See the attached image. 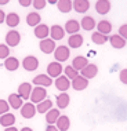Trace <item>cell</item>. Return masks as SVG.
Instances as JSON below:
<instances>
[{
  "instance_id": "6da1fadb",
  "label": "cell",
  "mask_w": 127,
  "mask_h": 131,
  "mask_svg": "<svg viewBox=\"0 0 127 131\" xmlns=\"http://www.w3.org/2000/svg\"><path fill=\"white\" fill-rule=\"evenodd\" d=\"M46 98H47V90H46L44 87H33V90H32V94H30V102L32 104H40V102H43Z\"/></svg>"
},
{
  "instance_id": "7a4b0ae2",
  "label": "cell",
  "mask_w": 127,
  "mask_h": 131,
  "mask_svg": "<svg viewBox=\"0 0 127 131\" xmlns=\"http://www.w3.org/2000/svg\"><path fill=\"white\" fill-rule=\"evenodd\" d=\"M52 54H54L55 62L62 63V62L68 61V58H69V55H70V50H69L68 46H58Z\"/></svg>"
},
{
  "instance_id": "3957f363",
  "label": "cell",
  "mask_w": 127,
  "mask_h": 131,
  "mask_svg": "<svg viewBox=\"0 0 127 131\" xmlns=\"http://www.w3.org/2000/svg\"><path fill=\"white\" fill-rule=\"evenodd\" d=\"M4 40H6V44L8 47H17L21 43V33L15 29H11L10 32H7Z\"/></svg>"
},
{
  "instance_id": "277c9868",
  "label": "cell",
  "mask_w": 127,
  "mask_h": 131,
  "mask_svg": "<svg viewBox=\"0 0 127 131\" xmlns=\"http://www.w3.org/2000/svg\"><path fill=\"white\" fill-rule=\"evenodd\" d=\"M21 65H22V68L25 70H28V72H33V70H36L39 68V59L35 55H28L22 59Z\"/></svg>"
},
{
  "instance_id": "5b68a950",
  "label": "cell",
  "mask_w": 127,
  "mask_h": 131,
  "mask_svg": "<svg viewBox=\"0 0 127 131\" xmlns=\"http://www.w3.org/2000/svg\"><path fill=\"white\" fill-rule=\"evenodd\" d=\"M19 112H21V116H22L24 119H32V117H35V115L37 113L36 111V105L35 104H32V102H25V104L22 105V108L19 109Z\"/></svg>"
},
{
  "instance_id": "8992f818",
  "label": "cell",
  "mask_w": 127,
  "mask_h": 131,
  "mask_svg": "<svg viewBox=\"0 0 127 131\" xmlns=\"http://www.w3.org/2000/svg\"><path fill=\"white\" fill-rule=\"evenodd\" d=\"M39 48H40V51L43 52V54H52V52L55 51V48H57V46H55L54 40H51L50 37H47V39H44V40H40Z\"/></svg>"
},
{
  "instance_id": "52a82bcc",
  "label": "cell",
  "mask_w": 127,
  "mask_h": 131,
  "mask_svg": "<svg viewBox=\"0 0 127 131\" xmlns=\"http://www.w3.org/2000/svg\"><path fill=\"white\" fill-rule=\"evenodd\" d=\"M54 83L52 79L48 75H37L33 77V80H32V84H35V86L37 87H50L51 84Z\"/></svg>"
},
{
  "instance_id": "ba28073f",
  "label": "cell",
  "mask_w": 127,
  "mask_h": 131,
  "mask_svg": "<svg viewBox=\"0 0 127 131\" xmlns=\"http://www.w3.org/2000/svg\"><path fill=\"white\" fill-rule=\"evenodd\" d=\"M70 87H72L73 90H76V91H83V90H86V88L89 87V80H87L86 77L79 75L70 81Z\"/></svg>"
},
{
  "instance_id": "9c48e42d",
  "label": "cell",
  "mask_w": 127,
  "mask_h": 131,
  "mask_svg": "<svg viewBox=\"0 0 127 131\" xmlns=\"http://www.w3.org/2000/svg\"><path fill=\"white\" fill-rule=\"evenodd\" d=\"M79 75H80V76H83V77H86L87 80L94 79V77L98 75V66L95 65V63H89V65H87L84 69L80 70Z\"/></svg>"
},
{
  "instance_id": "30bf717a",
  "label": "cell",
  "mask_w": 127,
  "mask_h": 131,
  "mask_svg": "<svg viewBox=\"0 0 127 131\" xmlns=\"http://www.w3.org/2000/svg\"><path fill=\"white\" fill-rule=\"evenodd\" d=\"M47 75L51 77H55V79H57V77H59L62 75V65L59 62H50L47 65Z\"/></svg>"
},
{
  "instance_id": "8fae6325",
  "label": "cell",
  "mask_w": 127,
  "mask_h": 131,
  "mask_svg": "<svg viewBox=\"0 0 127 131\" xmlns=\"http://www.w3.org/2000/svg\"><path fill=\"white\" fill-rule=\"evenodd\" d=\"M54 86H55V88H57L58 91H61V93H66V91L70 88V80L66 76H59V77L55 79Z\"/></svg>"
},
{
  "instance_id": "7c38bea8",
  "label": "cell",
  "mask_w": 127,
  "mask_h": 131,
  "mask_svg": "<svg viewBox=\"0 0 127 131\" xmlns=\"http://www.w3.org/2000/svg\"><path fill=\"white\" fill-rule=\"evenodd\" d=\"M7 102H8L10 108H11V109H15V111L21 109V108H22V105H24V100L18 95V93H11V94H10Z\"/></svg>"
},
{
  "instance_id": "4fadbf2b",
  "label": "cell",
  "mask_w": 127,
  "mask_h": 131,
  "mask_svg": "<svg viewBox=\"0 0 127 131\" xmlns=\"http://www.w3.org/2000/svg\"><path fill=\"white\" fill-rule=\"evenodd\" d=\"M33 33L39 40H44V39H47L50 36V28H48V25H46V24H40V25H37L33 29Z\"/></svg>"
},
{
  "instance_id": "5bb4252c",
  "label": "cell",
  "mask_w": 127,
  "mask_h": 131,
  "mask_svg": "<svg viewBox=\"0 0 127 131\" xmlns=\"http://www.w3.org/2000/svg\"><path fill=\"white\" fill-rule=\"evenodd\" d=\"M64 30H65V33H69V35H76L79 33L80 30V22L76 19H68L65 22V26H64Z\"/></svg>"
},
{
  "instance_id": "9a60e30c",
  "label": "cell",
  "mask_w": 127,
  "mask_h": 131,
  "mask_svg": "<svg viewBox=\"0 0 127 131\" xmlns=\"http://www.w3.org/2000/svg\"><path fill=\"white\" fill-rule=\"evenodd\" d=\"M32 90H33L32 83L24 81V83H21L19 87H18V95L22 98V100H29V98H30V94H32Z\"/></svg>"
},
{
  "instance_id": "2e32d148",
  "label": "cell",
  "mask_w": 127,
  "mask_h": 131,
  "mask_svg": "<svg viewBox=\"0 0 127 131\" xmlns=\"http://www.w3.org/2000/svg\"><path fill=\"white\" fill-rule=\"evenodd\" d=\"M64 36H65V30L61 25H52L50 28V39L54 41H59L62 40Z\"/></svg>"
},
{
  "instance_id": "e0dca14e",
  "label": "cell",
  "mask_w": 127,
  "mask_h": 131,
  "mask_svg": "<svg viewBox=\"0 0 127 131\" xmlns=\"http://www.w3.org/2000/svg\"><path fill=\"white\" fill-rule=\"evenodd\" d=\"M111 2L109 0H97L95 2V11L101 15H105L111 11Z\"/></svg>"
},
{
  "instance_id": "ac0fdd59",
  "label": "cell",
  "mask_w": 127,
  "mask_h": 131,
  "mask_svg": "<svg viewBox=\"0 0 127 131\" xmlns=\"http://www.w3.org/2000/svg\"><path fill=\"white\" fill-rule=\"evenodd\" d=\"M87 65H89V61H87V58H86V57H83V55L75 57L73 61H72V63H70V66H72L75 70H77V72H80L82 69H84Z\"/></svg>"
},
{
  "instance_id": "d6986e66",
  "label": "cell",
  "mask_w": 127,
  "mask_h": 131,
  "mask_svg": "<svg viewBox=\"0 0 127 131\" xmlns=\"http://www.w3.org/2000/svg\"><path fill=\"white\" fill-rule=\"evenodd\" d=\"M83 43H84V39L80 33L70 35L69 39H68V47L69 48H79L83 46Z\"/></svg>"
},
{
  "instance_id": "ffe728a7",
  "label": "cell",
  "mask_w": 127,
  "mask_h": 131,
  "mask_svg": "<svg viewBox=\"0 0 127 131\" xmlns=\"http://www.w3.org/2000/svg\"><path fill=\"white\" fill-rule=\"evenodd\" d=\"M3 65H4V68L8 70V72H15V70L21 66V62L18 61V58L10 55L8 58L4 59V63H3Z\"/></svg>"
},
{
  "instance_id": "44dd1931",
  "label": "cell",
  "mask_w": 127,
  "mask_h": 131,
  "mask_svg": "<svg viewBox=\"0 0 127 131\" xmlns=\"http://www.w3.org/2000/svg\"><path fill=\"white\" fill-rule=\"evenodd\" d=\"M73 10L79 14H84L86 11H89L90 8V2L89 0H73Z\"/></svg>"
},
{
  "instance_id": "7402d4cb",
  "label": "cell",
  "mask_w": 127,
  "mask_h": 131,
  "mask_svg": "<svg viewBox=\"0 0 127 131\" xmlns=\"http://www.w3.org/2000/svg\"><path fill=\"white\" fill-rule=\"evenodd\" d=\"M109 43H111V46L113 48H116V50H122V48L126 47L127 41L123 37L119 36V35H112V36H109Z\"/></svg>"
},
{
  "instance_id": "603a6c76",
  "label": "cell",
  "mask_w": 127,
  "mask_h": 131,
  "mask_svg": "<svg viewBox=\"0 0 127 131\" xmlns=\"http://www.w3.org/2000/svg\"><path fill=\"white\" fill-rule=\"evenodd\" d=\"M95 26H97V32H98V33L105 35V36H108V35L112 32V24L109 22V21H107V19H101Z\"/></svg>"
},
{
  "instance_id": "cb8c5ba5",
  "label": "cell",
  "mask_w": 127,
  "mask_h": 131,
  "mask_svg": "<svg viewBox=\"0 0 127 131\" xmlns=\"http://www.w3.org/2000/svg\"><path fill=\"white\" fill-rule=\"evenodd\" d=\"M40 21H41V15L37 11H32V13H29L26 15V24L29 26L36 28L37 25H40V24H41Z\"/></svg>"
},
{
  "instance_id": "d4e9b609",
  "label": "cell",
  "mask_w": 127,
  "mask_h": 131,
  "mask_svg": "<svg viewBox=\"0 0 127 131\" xmlns=\"http://www.w3.org/2000/svg\"><path fill=\"white\" fill-rule=\"evenodd\" d=\"M14 123H15V116L13 113H4V115L0 116V126L7 128V127H13Z\"/></svg>"
},
{
  "instance_id": "484cf974",
  "label": "cell",
  "mask_w": 127,
  "mask_h": 131,
  "mask_svg": "<svg viewBox=\"0 0 127 131\" xmlns=\"http://www.w3.org/2000/svg\"><path fill=\"white\" fill-rule=\"evenodd\" d=\"M80 28H83V29L87 30V32L94 30V28H95V19L93 18V17H90V15L83 17L82 21H80Z\"/></svg>"
},
{
  "instance_id": "4316f807",
  "label": "cell",
  "mask_w": 127,
  "mask_h": 131,
  "mask_svg": "<svg viewBox=\"0 0 127 131\" xmlns=\"http://www.w3.org/2000/svg\"><path fill=\"white\" fill-rule=\"evenodd\" d=\"M55 127H57L59 131H68L69 127H70L69 117H68V116H65V115L59 116L58 120H57V123H55Z\"/></svg>"
},
{
  "instance_id": "83f0119b",
  "label": "cell",
  "mask_w": 127,
  "mask_h": 131,
  "mask_svg": "<svg viewBox=\"0 0 127 131\" xmlns=\"http://www.w3.org/2000/svg\"><path fill=\"white\" fill-rule=\"evenodd\" d=\"M70 102V97L68 93H61L59 95H57V106L58 109H65L69 106Z\"/></svg>"
},
{
  "instance_id": "f1b7e54d",
  "label": "cell",
  "mask_w": 127,
  "mask_h": 131,
  "mask_svg": "<svg viewBox=\"0 0 127 131\" xmlns=\"http://www.w3.org/2000/svg\"><path fill=\"white\" fill-rule=\"evenodd\" d=\"M19 15L17 13H8L6 15V21L4 22L7 24V26H10V28H15V26H18L19 25Z\"/></svg>"
},
{
  "instance_id": "f546056e",
  "label": "cell",
  "mask_w": 127,
  "mask_h": 131,
  "mask_svg": "<svg viewBox=\"0 0 127 131\" xmlns=\"http://www.w3.org/2000/svg\"><path fill=\"white\" fill-rule=\"evenodd\" d=\"M59 116H61L59 109H50L46 113V122H47V124H55Z\"/></svg>"
},
{
  "instance_id": "4dcf8cb0",
  "label": "cell",
  "mask_w": 127,
  "mask_h": 131,
  "mask_svg": "<svg viewBox=\"0 0 127 131\" xmlns=\"http://www.w3.org/2000/svg\"><path fill=\"white\" fill-rule=\"evenodd\" d=\"M50 109H52V101L48 100V98H46L43 102H40V104H37L36 106V111L37 113H41V115H46Z\"/></svg>"
},
{
  "instance_id": "1f68e13d",
  "label": "cell",
  "mask_w": 127,
  "mask_h": 131,
  "mask_svg": "<svg viewBox=\"0 0 127 131\" xmlns=\"http://www.w3.org/2000/svg\"><path fill=\"white\" fill-rule=\"evenodd\" d=\"M57 7H58L59 11L65 14V13L72 11L73 3H72V0H59V2H57Z\"/></svg>"
},
{
  "instance_id": "d6a6232c",
  "label": "cell",
  "mask_w": 127,
  "mask_h": 131,
  "mask_svg": "<svg viewBox=\"0 0 127 131\" xmlns=\"http://www.w3.org/2000/svg\"><path fill=\"white\" fill-rule=\"evenodd\" d=\"M91 40H93L94 44H105L107 41H109V36L101 35V33H98V32H93V35H91Z\"/></svg>"
},
{
  "instance_id": "836d02e7",
  "label": "cell",
  "mask_w": 127,
  "mask_h": 131,
  "mask_svg": "<svg viewBox=\"0 0 127 131\" xmlns=\"http://www.w3.org/2000/svg\"><path fill=\"white\" fill-rule=\"evenodd\" d=\"M64 76H66L70 81H72L76 76H79V72L75 70L70 65H68V66H65V68H64Z\"/></svg>"
},
{
  "instance_id": "e575fe53",
  "label": "cell",
  "mask_w": 127,
  "mask_h": 131,
  "mask_svg": "<svg viewBox=\"0 0 127 131\" xmlns=\"http://www.w3.org/2000/svg\"><path fill=\"white\" fill-rule=\"evenodd\" d=\"M10 47L6 43H0V59H6L10 57Z\"/></svg>"
},
{
  "instance_id": "d590c367",
  "label": "cell",
  "mask_w": 127,
  "mask_h": 131,
  "mask_svg": "<svg viewBox=\"0 0 127 131\" xmlns=\"http://www.w3.org/2000/svg\"><path fill=\"white\" fill-rule=\"evenodd\" d=\"M10 111V105L6 100H0V116L4 115V113H8Z\"/></svg>"
},
{
  "instance_id": "8d00e7d4",
  "label": "cell",
  "mask_w": 127,
  "mask_h": 131,
  "mask_svg": "<svg viewBox=\"0 0 127 131\" xmlns=\"http://www.w3.org/2000/svg\"><path fill=\"white\" fill-rule=\"evenodd\" d=\"M32 6L35 7V10H43L46 6H47V2L46 0H33L32 2Z\"/></svg>"
},
{
  "instance_id": "74e56055",
  "label": "cell",
  "mask_w": 127,
  "mask_h": 131,
  "mask_svg": "<svg viewBox=\"0 0 127 131\" xmlns=\"http://www.w3.org/2000/svg\"><path fill=\"white\" fill-rule=\"evenodd\" d=\"M118 35H119L120 37H123V39H124V40L127 41V24H123V25L119 28Z\"/></svg>"
},
{
  "instance_id": "f35d334b",
  "label": "cell",
  "mask_w": 127,
  "mask_h": 131,
  "mask_svg": "<svg viewBox=\"0 0 127 131\" xmlns=\"http://www.w3.org/2000/svg\"><path fill=\"white\" fill-rule=\"evenodd\" d=\"M119 79L123 84H126L127 86V69H122L120 73H119Z\"/></svg>"
},
{
  "instance_id": "ab89813d",
  "label": "cell",
  "mask_w": 127,
  "mask_h": 131,
  "mask_svg": "<svg viewBox=\"0 0 127 131\" xmlns=\"http://www.w3.org/2000/svg\"><path fill=\"white\" fill-rule=\"evenodd\" d=\"M19 6H22V7H29L32 6V0H19Z\"/></svg>"
},
{
  "instance_id": "60d3db41",
  "label": "cell",
  "mask_w": 127,
  "mask_h": 131,
  "mask_svg": "<svg viewBox=\"0 0 127 131\" xmlns=\"http://www.w3.org/2000/svg\"><path fill=\"white\" fill-rule=\"evenodd\" d=\"M46 131H59V130L54 124H48L47 127H46Z\"/></svg>"
},
{
  "instance_id": "b9f144b4",
  "label": "cell",
  "mask_w": 127,
  "mask_h": 131,
  "mask_svg": "<svg viewBox=\"0 0 127 131\" xmlns=\"http://www.w3.org/2000/svg\"><path fill=\"white\" fill-rule=\"evenodd\" d=\"M6 21V13L3 10H0V24H3Z\"/></svg>"
},
{
  "instance_id": "7bdbcfd3",
  "label": "cell",
  "mask_w": 127,
  "mask_h": 131,
  "mask_svg": "<svg viewBox=\"0 0 127 131\" xmlns=\"http://www.w3.org/2000/svg\"><path fill=\"white\" fill-rule=\"evenodd\" d=\"M4 131H18V128H15V127H7V128H4Z\"/></svg>"
},
{
  "instance_id": "ee69618b",
  "label": "cell",
  "mask_w": 127,
  "mask_h": 131,
  "mask_svg": "<svg viewBox=\"0 0 127 131\" xmlns=\"http://www.w3.org/2000/svg\"><path fill=\"white\" fill-rule=\"evenodd\" d=\"M19 131H33V130H32L30 127H22V128H21Z\"/></svg>"
},
{
  "instance_id": "f6af8a7d",
  "label": "cell",
  "mask_w": 127,
  "mask_h": 131,
  "mask_svg": "<svg viewBox=\"0 0 127 131\" xmlns=\"http://www.w3.org/2000/svg\"><path fill=\"white\" fill-rule=\"evenodd\" d=\"M4 4H8V0H0V6H4Z\"/></svg>"
},
{
  "instance_id": "bcb514c9",
  "label": "cell",
  "mask_w": 127,
  "mask_h": 131,
  "mask_svg": "<svg viewBox=\"0 0 127 131\" xmlns=\"http://www.w3.org/2000/svg\"><path fill=\"white\" fill-rule=\"evenodd\" d=\"M48 3V4H55V6H57V0H50V2H47Z\"/></svg>"
}]
</instances>
